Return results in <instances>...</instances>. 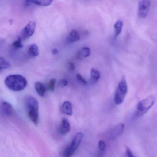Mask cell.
Wrapping results in <instances>:
<instances>
[{"label": "cell", "mask_w": 157, "mask_h": 157, "mask_svg": "<svg viewBox=\"0 0 157 157\" xmlns=\"http://www.w3.org/2000/svg\"><path fill=\"white\" fill-rule=\"evenodd\" d=\"M6 87L13 91H21L27 85V81L24 76L20 74H12L7 76L4 81Z\"/></svg>", "instance_id": "1"}, {"label": "cell", "mask_w": 157, "mask_h": 157, "mask_svg": "<svg viewBox=\"0 0 157 157\" xmlns=\"http://www.w3.org/2000/svg\"><path fill=\"white\" fill-rule=\"evenodd\" d=\"M25 105L30 120L37 125L39 123V103L33 96L28 95L25 99Z\"/></svg>", "instance_id": "2"}, {"label": "cell", "mask_w": 157, "mask_h": 157, "mask_svg": "<svg viewBox=\"0 0 157 157\" xmlns=\"http://www.w3.org/2000/svg\"><path fill=\"white\" fill-rule=\"evenodd\" d=\"M127 82L124 77H123L118 83L115 93L114 101L115 104L119 105L123 102L127 93Z\"/></svg>", "instance_id": "3"}, {"label": "cell", "mask_w": 157, "mask_h": 157, "mask_svg": "<svg viewBox=\"0 0 157 157\" xmlns=\"http://www.w3.org/2000/svg\"><path fill=\"white\" fill-rule=\"evenodd\" d=\"M83 134L81 132L77 133L71 141L69 146L67 147L64 151V155L67 157H71L75 153L81 143L83 138Z\"/></svg>", "instance_id": "4"}, {"label": "cell", "mask_w": 157, "mask_h": 157, "mask_svg": "<svg viewBox=\"0 0 157 157\" xmlns=\"http://www.w3.org/2000/svg\"><path fill=\"white\" fill-rule=\"evenodd\" d=\"M156 98L153 95H150L140 101L137 106V113L139 115L144 114L147 113L154 105Z\"/></svg>", "instance_id": "5"}, {"label": "cell", "mask_w": 157, "mask_h": 157, "mask_svg": "<svg viewBox=\"0 0 157 157\" xmlns=\"http://www.w3.org/2000/svg\"><path fill=\"white\" fill-rule=\"evenodd\" d=\"M36 28V23L35 22L33 21L29 22L22 31L20 37L22 40L28 39L33 35L35 32Z\"/></svg>", "instance_id": "6"}, {"label": "cell", "mask_w": 157, "mask_h": 157, "mask_svg": "<svg viewBox=\"0 0 157 157\" xmlns=\"http://www.w3.org/2000/svg\"><path fill=\"white\" fill-rule=\"evenodd\" d=\"M151 6L150 0H141L139 2L138 11L139 17L141 19L146 17L148 13Z\"/></svg>", "instance_id": "7"}, {"label": "cell", "mask_w": 157, "mask_h": 157, "mask_svg": "<svg viewBox=\"0 0 157 157\" xmlns=\"http://www.w3.org/2000/svg\"><path fill=\"white\" fill-rule=\"evenodd\" d=\"M124 129V125L119 124L112 128L109 134V137L111 140L116 139L123 134Z\"/></svg>", "instance_id": "8"}, {"label": "cell", "mask_w": 157, "mask_h": 157, "mask_svg": "<svg viewBox=\"0 0 157 157\" xmlns=\"http://www.w3.org/2000/svg\"><path fill=\"white\" fill-rule=\"evenodd\" d=\"M70 124L67 118L62 119L59 127V132L61 135H66L70 131Z\"/></svg>", "instance_id": "9"}, {"label": "cell", "mask_w": 157, "mask_h": 157, "mask_svg": "<svg viewBox=\"0 0 157 157\" xmlns=\"http://www.w3.org/2000/svg\"><path fill=\"white\" fill-rule=\"evenodd\" d=\"M1 109L3 113L7 116H11L13 114V107L12 105L8 102H2L1 105Z\"/></svg>", "instance_id": "10"}, {"label": "cell", "mask_w": 157, "mask_h": 157, "mask_svg": "<svg viewBox=\"0 0 157 157\" xmlns=\"http://www.w3.org/2000/svg\"><path fill=\"white\" fill-rule=\"evenodd\" d=\"M91 50L89 47H83L81 48L77 54V58L79 60H83L88 57L90 55Z\"/></svg>", "instance_id": "11"}, {"label": "cell", "mask_w": 157, "mask_h": 157, "mask_svg": "<svg viewBox=\"0 0 157 157\" xmlns=\"http://www.w3.org/2000/svg\"><path fill=\"white\" fill-rule=\"evenodd\" d=\"M54 0H25L26 4H35L38 6L47 7L52 4Z\"/></svg>", "instance_id": "12"}, {"label": "cell", "mask_w": 157, "mask_h": 157, "mask_svg": "<svg viewBox=\"0 0 157 157\" xmlns=\"http://www.w3.org/2000/svg\"><path fill=\"white\" fill-rule=\"evenodd\" d=\"M61 110L65 114L71 116L73 113L72 105L71 103L68 101L64 102L61 106Z\"/></svg>", "instance_id": "13"}, {"label": "cell", "mask_w": 157, "mask_h": 157, "mask_svg": "<svg viewBox=\"0 0 157 157\" xmlns=\"http://www.w3.org/2000/svg\"><path fill=\"white\" fill-rule=\"evenodd\" d=\"M80 36L78 32L76 30H72L69 34L67 38V42L68 43H73L79 41Z\"/></svg>", "instance_id": "14"}, {"label": "cell", "mask_w": 157, "mask_h": 157, "mask_svg": "<svg viewBox=\"0 0 157 157\" xmlns=\"http://www.w3.org/2000/svg\"><path fill=\"white\" fill-rule=\"evenodd\" d=\"M35 88L39 96L44 97L46 92V88L44 84L40 82H37L35 84Z\"/></svg>", "instance_id": "15"}, {"label": "cell", "mask_w": 157, "mask_h": 157, "mask_svg": "<svg viewBox=\"0 0 157 157\" xmlns=\"http://www.w3.org/2000/svg\"><path fill=\"white\" fill-rule=\"evenodd\" d=\"M100 78V73L97 70L92 69L90 71V82L92 84H95L98 82Z\"/></svg>", "instance_id": "16"}, {"label": "cell", "mask_w": 157, "mask_h": 157, "mask_svg": "<svg viewBox=\"0 0 157 157\" xmlns=\"http://www.w3.org/2000/svg\"><path fill=\"white\" fill-rule=\"evenodd\" d=\"M28 54L32 57H36L39 55V49L37 45L33 44L28 48Z\"/></svg>", "instance_id": "17"}, {"label": "cell", "mask_w": 157, "mask_h": 157, "mask_svg": "<svg viewBox=\"0 0 157 157\" xmlns=\"http://www.w3.org/2000/svg\"><path fill=\"white\" fill-rule=\"evenodd\" d=\"M123 26V22L122 21H120V20L117 21L115 24V38H117L121 33Z\"/></svg>", "instance_id": "18"}, {"label": "cell", "mask_w": 157, "mask_h": 157, "mask_svg": "<svg viewBox=\"0 0 157 157\" xmlns=\"http://www.w3.org/2000/svg\"><path fill=\"white\" fill-rule=\"evenodd\" d=\"M10 67V64L4 58L1 57L0 58V69L1 70Z\"/></svg>", "instance_id": "19"}, {"label": "cell", "mask_w": 157, "mask_h": 157, "mask_svg": "<svg viewBox=\"0 0 157 157\" xmlns=\"http://www.w3.org/2000/svg\"><path fill=\"white\" fill-rule=\"evenodd\" d=\"M22 39H21V38L19 37L16 41H14L13 43V45L15 48H17V49L22 48L23 47V45L22 44Z\"/></svg>", "instance_id": "20"}, {"label": "cell", "mask_w": 157, "mask_h": 157, "mask_svg": "<svg viewBox=\"0 0 157 157\" xmlns=\"http://www.w3.org/2000/svg\"><path fill=\"white\" fill-rule=\"evenodd\" d=\"M98 148L101 152H104L106 149V144L104 140H101L98 142Z\"/></svg>", "instance_id": "21"}, {"label": "cell", "mask_w": 157, "mask_h": 157, "mask_svg": "<svg viewBox=\"0 0 157 157\" xmlns=\"http://www.w3.org/2000/svg\"><path fill=\"white\" fill-rule=\"evenodd\" d=\"M56 79L52 78L49 81L48 83V88L51 92H54L55 90V85H56Z\"/></svg>", "instance_id": "22"}, {"label": "cell", "mask_w": 157, "mask_h": 157, "mask_svg": "<svg viewBox=\"0 0 157 157\" xmlns=\"http://www.w3.org/2000/svg\"><path fill=\"white\" fill-rule=\"evenodd\" d=\"M76 77H77V79L78 80V81L81 84H83V85H87V81H86V80L82 77V76L80 74H79V73L77 74Z\"/></svg>", "instance_id": "23"}, {"label": "cell", "mask_w": 157, "mask_h": 157, "mask_svg": "<svg viewBox=\"0 0 157 157\" xmlns=\"http://www.w3.org/2000/svg\"><path fill=\"white\" fill-rule=\"evenodd\" d=\"M68 81L67 80L65 79H63L61 80L59 82V87H65L67 86L68 85Z\"/></svg>", "instance_id": "24"}, {"label": "cell", "mask_w": 157, "mask_h": 157, "mask_svg": "<svg viewBox=\"0 0 157 157\" xmlns=\"http://www.w3.org/2000/svg\"><path fill=\"white\" fill-rule=\"evenodd\" d=\"M126 152L127 155L128 157H134V156L133 155V153L131 151V150L128 148L127 147L126 150Z\"/></svg>", "instance_id": "25"}, {"label": "cell", "mask_w": 157, "mask_h": 157, "mask_svg": "<svg viewBox=\"0 0 157 157\" xmlns=\"http://www.w3.org/2000/svg\"><path fill=\"white\" fill-rule=\"evenodd\" d=\"M68 68L71 71H73L75 70V66L74 63L70 62L68 64Z\"/></svg>", "instance_id": "26"}, {"label": "cell", "mask_w": 157, "mask_h": 157, "mask_svg": "<svg viewBox=\"0 0 157 157\" xmlns=\"http://www.w3.org/2000/svg\"><path fill=\"white\" fill-rule=\"evenodd\" d=\"M51 53L54 55H57L59 53L58 50L56 49V48H54V49H52V51H51Z\"/></svg>", "instance_id": "27"}]
</instances>
